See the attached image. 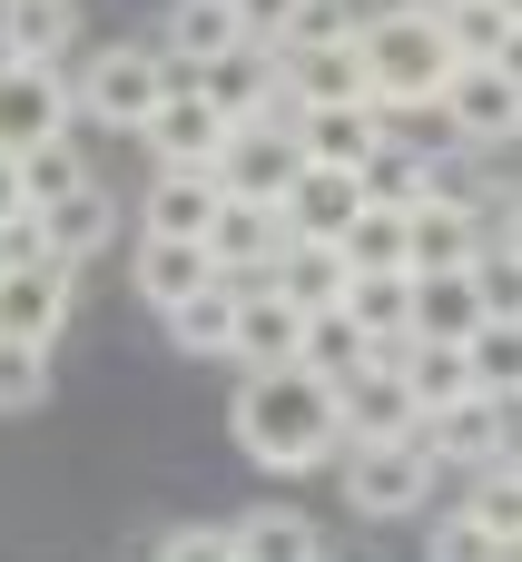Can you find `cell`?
I'll return each instance as SVG.
<instances>
[{
	"mask_svg": "<svg viewBox=\"0 0 522 562\" xmlns=\"http://www.w3.org/2000/svg\"><path fill=\"white\" fill-rule=\"evenodd\" d=\"M227 435L247 464L266 474H316L345 454V425H336V385H316L306 366H237V395H227Z\"/></svg>",
	"mask_w": 522,
	"mask_h": 562,
	"instance_id": "6da1fadb",
	"label": "cell"
},
{
	"mask_svg": "<svg viewBox=\"0 0 522 562\" xmlns=\"http://www.w3.org/2000/svg\"><path fill=\"white\" fill-rule=\"evenodd\" d=\"M355 69H365V99H434L454 69V40L434 30L424 0H395L375 20H355Z\"/></svg>",
	"mask_w": 522,
	"mask_h": 562,
	"instance_id": "7a4b0ae2",
	"label": "cell"
},
{
	"mask_svg": "<svg viewBox=\"0 0 522 562\" xmlns=\"http://www.w3.org/2000/svg\"><path fill=\"white\" fill-rule=\"evenodd\" d=\"M178 79H188V69H168V49H148V40H109V49H89V69L69 79V119H99V128L138 138L148 109H158Z\"/></svg>",
	"mask_w": 522,
	"mask_h": 562,
	"instance_id": "3957f363",
	"label": "cell"
},
{
	"mask_svg": "<svg viewBox=\"0 0 522 562\" xmlns=\"http://www.w3.org/2000/svg\"><path fill=\"white\" fill-rule=\"evenodd\" d=\"M434 484H444V464L424 454V435H365V445H345V504H355L365 524L424 514Z\"/></svg>",
	"mask_w": 522,
	"mask_h": 562,
	"instance_id": "277c9868",
	"label": "cell"
},
{
	"mask_svg": "<svg viewBox=\"0 0 522 562\" xmlns=\"http://www.w3.org/2000/svg\"><path fill=\"white\" fill-rule=\"evenodd\" d=\"M69 306H79V267H59L39 247H0V336L10 346H59Z\"/></svg>",
	"mask_w": 522,
	"mask_h": 562,
	"instance_id": "5b68a950",
	"label": "cell"
},
{
	"mask_svg": "<svg viewBox=\"0 0 522 562\" xmlns=\"http://www.w3.org/2000/svg\"><path fill=\"white\" fill-rule=\"evenodd\" d=\"M434 109L454 119V138L464 148H513V128H522V69L513 59H454L444 69V89H434Z\"/></svg>",
	"mask_w": 522,
	"mask_h": 562,
	"instance_id": "8992f818",
	"label": "cell"
},
{
	"mask_svg": "<svg viewBox=\"0 0 522 562\" xmlns=\"http://www.w3.org/2000/svg\"><path fill=\"white\" fill-rule=\"evenodd\" d=\"M109 237H118V198H109L99 178L20 217V247H39V257H59V267H89V257H109Z\"/></svg>",
	"mask_w": 522,
	"mask_h": 562,
	"instance_id": "52a82bcc",
	"label": "cell"
},
{
	"mask_svg": "<svg viewBox=\"0 0 522 562\" xmlns=\"http://www.w3.org/2000/svg\"><path fill=\"white\" fill-rule=\"evenodd\" d=\"M306 158H296V128H266V119H237L227 128V148L207 158V178H217V198H286V178H296Z\"/></svg>",
	"mask_w": 522,
	"mask_h": 562,
	"instance_id": "ba28073f",
	"label": "cell"
},
{
	"mask_svg": "<svg viewBox=\"0 0 522 562\" xmlns=\"http://www.w3.org/2000/svg\"><path fill=\"white\" fill-rule=\"evenodd\" d=\"M69 128V69L59 59H0V148H39Z\"/></svg>",
	"mask_w": 522,
	"mask_h": 562,
	"instance_id": "9c48e42d",
	"label": "cell"
},
{
	"mask_svg": "<svg viewBox=\"0 0 522 562\" xmlns=\"http://www.w3.org/2000/svg\"><path fill=\"white\" fill-rule=\"evenodd\" d=\"M227 128H237V119H227L197 79H178V89L148 109V128H138V138H148V158H158V168H207V158L227 148Z\"/></svg>",
	"mask_w": 522,
	"mask_h": 562,
	"instance_id": "30bf717a",
	"label": "cell"
},
{
	"mask_svg": "<svg viewBox=\"0 0 522 562\" xmlns=\"http://www.w3.org/2000/svg\"><path fill=\"white\" fill-rule=\"evenodd\" d=\"M207 267L227 277V286H257L266 267H276V247H286V217L266 207V198H217V217H207Z\"/></svg>",
	"mask_w": 522,
	"mask_h": 562,
	"instance_id": "8fae6325",
	"label": "cell"
},
{
	"mask_svg": "<svg viewBox=\"0 0 522 562\" xmlns=\"http://www.w3.org/2000/svg\"><path fill=\"white\" fill-rule=\"evenodd\" d=\"M415 435H424V454H434V464H464V474H474L484 454H503V445H513V395H484V385H474V395L434 405Z\"/></svg>",
	"mask_w": 522,
	"mask_h": 562,
	"instance_id": "7c38bea8",
	"label": "cell"
},
{
	"mask_svg": "<svg viewBox=\"0 0 522 562\" xmlns=\"http://www.w3.org/2000/svg\"><path fill=\"white\" fill-rule=\"evenodd\" d=\"M188 79H197L227 119H257V109L276 99V79H286V49H276V40H227V49H217L207 69H188Z\"/></svg>",
	"mask_w": 522,
	"mask_h": 562,
	"instance_id": "4fadbf2b",
	"label": "cell"
},
{
	"mask_svg": "<svg viewBox=\"0 0 522 562\" xmlns=\"http://www.w3.org/2000/svg\"><path fill=\"white\" fill-rule=\"evenodd\" d=\"M355 207H365L355 168H296V178H286V198H276L286 237H316V247H336V237L355 227Z\"/></svg>",
	"mask_w": 522,
	"mask_h": 562,
	"instance_id": "5bb4252c",
	"label": "cell"
},
{
	"mask_svg": "<svg viewBox=\"0 0 522 562\" xmlns=\"http://www.w3.org/2000/svg\"><path fill=\"white\" fill-rule=\"evenodd\" d=\"M385 138H375V99H326L296 119V158L306 168H365Z\"/></svg>",
	"mask_w": 522,
	"mask_h": 562,
	"instance_id": "9a60e30c",
	"label": "cell"
},
{
	"mask_svg": "<svg viewBox=\"0 0 522 562\" xmlns=\"http://www.w3.org/2000/svg\"><path fill=\"white\" fill-rule=\"evenodd\" d=\"M296 336H306V316H296L276 286H237V336H227V366H296Z\"/></svg>",
	"mask_w": 522,
	"mask_h": 562,
	"instance_id": "2e32d148",
	"label": "cell"
},
{
	"mask_svg": "<svg viewBox=\"0 0 522 562\" xmlns=\"http://www.w3.org/2000/svg\"><path fill=\"white\" fill-rule=\"evenodd\" d=\"M217 217V178L207 168H158L148 198H138V237H207Z\"/></svg>",
	"mask_w": 522,
	"mask_h": 562,
	"instance_id": "e0dca14e",
	"label": "cell"
},
{
	"mask_svg": "<svg viewBox=\"0 0 522 562\" xmlns=\"http://www.w3.org/2000/svg\"><path fill=\"white\" fill-rule=\"evenodd\" d=\"M227 40H247L237 0H168V20H158V49H168V69H207Z\"/></svg>",
	"mask_w": 522,
	"mask_h": 562,
	"instance_id": "ac0fdd59",
	"label": "cell"
},
{
	"mask_svg": "<svg viewBox=\"0 0 522 562\" xmlns=\"http://www.w3.org/2000/svg\"><path fill=\"white\" fill-rule=\"evenodd\" d=\"M128 277H138V296H148V306L168 316V306H178V296H197V286H207L217 267H207V247H197V237H138Z\"/></svg>",
	"mask_w": 522,
	"mask_h": 562,
	"instance_id": "d6986e66",
	"label": "cell"
},
{
	"mask_svg": "<svg viewBox=\"0 0 522 562\" xmlns=\"http://www.w3.org/2000/svg\"><path fill=\"white\" fill-rule=\"evenodd\" d=\"M257 286H276L296 316H316V306H336V296H345V257H336V247H316V237H286V247H276V267H266Z\"/></svg>",
	"mask_w": 522,
	"mask_h": 562,
	"instance_id": "ffe728a7",
	"label": "cell"
},
{
	"mask_svg": "<svg viewBox=\"0 0 522 562\" xmlns=\"http://www.w3.org/2000/svg\"><path fill=\"white\" fill-rule=\"evenodd\" d=\"M424 10H434V30L454 40V59H513V40H522L513 0H424Z\"/></svg>",
	"mask_w": 522,
	"mask_h": 562,
	"instance_id": "44dd1931",
	"label": "cell"
},
{
	"mask_svg": "<svg viewBox=\"0 0 522 562\" xmlns=\"http://www.w3.org/2000/svg\"><path fill=\"white\" fill-rule=\"evenodd\" d=\"M286 89H296L306 109H326V99H365L355 30H345V40H296V49H286Z\"/></svg>",
	"mask_w": 522,
	"mask_h": 562,
	"instance_id": "7402d4cb",
	"label": "cell"
},
{
	"mask_svg": "<svg viewBox=\"0 0 522 562\" xmlns=\"http://www.w3.org/2000/svg\"><path fill=\"white\" fill-rule=\"evenodd\" d=\"M464 257H474V207H444V198L405 207V277H434V267H464Z\"/></svg>",
	"mask_w": 522,
	"mask_h": 562,
	"instance_id": "603a6c76",
	"label": "cell"
},
{
	"mask_svg": "<svg viewBox=\"0 0 522 562\" xmlns=\"http://www.w3.org/2000/svg\"><path fill=\"white\" fill-rule=\"evenodd\" d=\"M79 0H0V59H69Z\"/></svg>",
	"mask_w": 522,
	"mask_h": 562,
	"instance_id": "cb8c5ba5",
	"label": "cell"
},
{
	"mask_svg": "<svg viewBox=\"0 0 522 562\" xmlns=\"http://www.w3.org/2000/svg\"><path fill=\"white\" fill-rule=\"evenodd\" d=\"M227 543H237V562H316L326 553V533L296 504H257L247 524H227Z\"/></svg>",
	"mask_w": 522,
	"mask_h": 562,
	"instance_id": "d4e9b609",
	"label": "cell"
},
{
	"mask_svg": "<svg viewBox=\"0 0 522 562\" xmlns=\"http://www.w3.org/2000/svg\"><path fill=\"white\" fill-rule=\"evenodd\" d=\"M375 138H385V148H405L415 168H444V158L464 148V138H454V119H444L434 99H375Z\"/></svg>",
	"mask_w": 522,
	"mask_h": 562,
	"instance_id": "484cf974",
	"label": "cell"
},
{
	"mask_svg": "<svg viewBox=\"0 0 522 562\" xmlns=\"http://www.w3.org/2000/svg\"><path fill=\"white\" fill-rule=\"evenodd\" d=\"M227 336H237V286H227V277H207L197 296L168 306V346H178V356H227Z\"/></svg>",
	"mask_w": 522,
	"mask_h": 562,
	"instance_id": "4316f807",
	"label": "cell"
},
{
	"mask_svg": "<svg viewBox=\"0 0 522 562\" xmlns=\"http://www.w3.org/2000/svg\"><path fill=\"white\" fill-rule=\"evenodd\" d=\"M365 346H375V336H365L345 306H316V316H306V336H296V366H306L316 385H345V375L365 366Z\"/></svg>",
	"mask_w": 522,
	"mask_h": 562,
	"instance_id": "83f0119b",
	"label": "cell"
},
{
	"mask_svg": "<svg viewBox=\"0 0 522 562\" xmlns=\"http://www.w3.org/2000/svg\"><path fill=\"white\" fill-rule=\"evenodd\" d=\"M10 168H20V207H49V198H69V188H89V178H99V168H89V148H79L69 128H59V138H39V148H20Z\"/></svg>",
	"mask_w": 522,
	"mask_h": 562,
	"instance_id": "f1b7e54d",
	"label": "cell"
},
{
	"mask_svg": "<svg viewBox=\"0 0 522 562\" xmlns=\"http://www.w3.org/2000/svg\"><path fill=\"white\" fill-rule=\"evenodd\" d=\"M345 277H395L405 267V207H355V227L336 237Z\"/></svg>",
	"mask_w": 522,
	"mask_h": 562,
	"instance_id": "f546056e",
	"label": "cell"
},
{
	"mask_svg": "<svg viewBox=\"0 0 522 562\" xmlns=\"http://www.w3.org/2000/svg\"><path fill=\"white\" fill-rule=\"evenodd\" d=\"M464 514H474V524H493L503 543H522V454H513V445L474 464V504H464Z\"/></svg>",
	"mask_w": 522,
	"mask_h": 562,
	"instance_id": "4dcf8cb0",
	"label": "cell"
},
{
	"mask_svg": "<svg viewBox=\"0 0 522 562\" xmlns=\"http://www.w3.org/2000/svg\"><path fill=\"white\" fill-rule=\"evenodd\" d=\"M464 366H474L484 395H513V385H522V326H513V316H484V326L464 336Z\"/></svg>",
	"mask_w": 522,
	"mask_h": 562,
	"instance_id": "1f68e13d",
	"label": "cell"
},
{
	"mask_svg": "<svg viewBox=\"0 0 522 562\" xmlns=\"http://www.w3.org/2000/svg\"><path fill=\"white\" fill-rule=\"evenodd\" d=\"M365 336H405V267L395 277H345V296H336Z\"/></svg>",
	"mask_w": 522,
	"mask_h": 562,
	"instance_id": "d6a6232c",
	"label": "cell"
},
{
	"mask_svg": "<svg viewBox=\"0 0 522 562\" xmlns=\"http://www.w3.org/2000/svg\"><path fill=\"white\" fill-rule=\"evenodd\" d=\"M39 405H49V346L0 336V415H39Z\"/></svg>",
	"mask_w": 522,
	"mask_h": 562,
	"instance_id": "836d02e7",
	"label": "cell"
},
{
	"mask_svg": "<svg viewBox=\"0 0 522 562\" xmlns=\"http://www.w3.org/2000/svg\"><path fill=\"white\" fill-rule=\"evenodd\" d=\"M424 562H513V543H503L493 524H474V514H434Z\"/></svg>",
	"mask_w": 522,
	"mask_h": 562,
	"instance_id": "e575fe53",
	"label": "cell"
},
{
	"mask_svg": "<svg viewBox=\"0 0 522 562\" xmlns=\"http://www.w3.org/2000/svg\"><path fill=\"white\" fill-rule=\"evenodd\" d=\"M148 562H237V543H227V524H178Z\"/></svg>",
	"mask_w": 522,
	"mask_h": 562,
	"instance_id": "d590c367",
	"label": "cell"
},
{
	"mask_svg": "<svg viewBox=\"0 0 522 562\" xmlns=\"http://www.w3.org/2000/svg\"><path fill=\"white\" fill-rule=\"evenodd\" d=\"M20 217H30V207H20V168H10V148H0V247H20Z\"/></svg>",
	"mask_w": 522,
	"mask_h": 562,
	"instance_id": "8d00e7d4",
	"label": "cell"
},
{
	"mask_svg": "<svg viewBox=\"0 0 522 562\" xmlns=\"http://www.w3.org/2000/svg\"><path fill=\"white\" fill-rule=\"evenodd\" d=\"M286 10H296V0H237V20H247V40H276V30H286Z\"/></svg>",
	"mask_w": 522,
	"mask_h": 562,
	"instance_id": "74e56055",
	"label": "cell"
},
{
	"mask_svg": "<svg viewBox=\"0 0 522 562\" xmlns=\"http://www.w3.org/2000/svg\"><path fill=\"white\" fill-rule=\"evenodd\" d=\"M316 562H336V553H316Z\"/></svg>",
	"mask_w": 522,
	"mask_h": 562,
	"instance_id": "f35d334b",
	"label": "cell"
}]
</instances>
